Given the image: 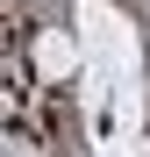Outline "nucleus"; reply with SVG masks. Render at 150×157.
I'll return each mask as SVG.
<instances>
[{
    "mask_svg": "<svg viewBox=\"0 0 150 157\" xmlns=\"http://www.w3.org/2000/svg\"><path fill=\"white\" fill-rule=\"evenodd\" d=\"M29 71L43 86H71L79 78V36L71 29H36L29 36Z\"/></svg>",
    "mask_w": 150,
    "mask_h": 157,
    "instance_id": "nucleus-1",
    "label": "nucleus"
}]
</instances>
